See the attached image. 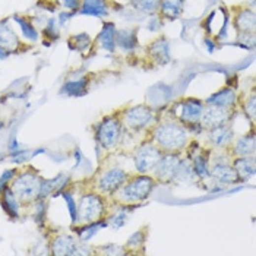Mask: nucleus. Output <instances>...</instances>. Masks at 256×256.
I'll return each mask as SVG.
<instances>
[{"label": "nucleus", "mask_w": 256, "mask_h": 256, "mask_svg": "<svg viewBox=\"0 0 256 256\" xmlns=\"http://www.w3.org/2000/svg\"><path fill=\"white\" fill-rule=\"evenodd\" d=\"M245 113L251 117V120L255 119V94H252L251 98L245 102Z\"/></svg>", "instance_id": "4c0bfd02"}, {"label": "nucleus", "mask_w": 256, "mask_h": 256, "mask_svg": "<svg viewBox=\"0 0 256 256\" xmlns=\"http://www.w3.org/2000/svg\"><path fill=\"white\" fill-rule=\"evenodd\" d=\"M227 120H228V110L208 104L202 110L201 126H204L206 129H212V128L220 126V125H224Z\"/></svg>", "instance_id": "9b49d317"}, {"label": "nucleus", "mask_w": 256, "mask_h": 256, "mask_svg": "<svg viewBox=\"0 0 256 256\" xmlns=\"http://www.w3.org/2000/svg\"><path fill=\"white\" fill-rule=\"evenodd\" d=\"M18 148H19V145H18L16 139H15V138H10V144H9V150H10V153L16 151Z\"/></svg>", "instance_id": "c03bdc74"}, {"label": "nucleus", "mask_w": 256, "mask_h": 256, "mask_svg": "<svg viewBox=\"0 0 256 256\" xmlns=\"http://www.w3.org/2000/svg\"><path fill=\"white\" fill-rule=\"evenodd\" d=\"M116 44L125 51L135 50L138 46L136 30H119L116 31Z\"/></svg>", "instance_id": "6ab92c4d"}, {"label": "nucleus", "mask_w": 256, "mask_h": 256, "mask_svg": "<svg viewBox=\"0 0 256 256\" xmlns=\"http://www.w3.org/2000/svg\"><path fill=\"white\" fill-rule=\"evenodd\" d=\"M15 173H16V171L12 168V170H6V171L0 176V192H3L4 188H7V183L13 179Z\"/></svg>", "instance_id": "e433bc0d"}, {"label": "nucleus", "mask_w": 256, "mask_h": 256, "mask_svg": "<svg viewBox=\"0 0 256 256\" xmlns=\"http://www.w3.org/2000/svg\"><path fill=\"white\" fill-rule=\"evenodd\" d=\"M41 183H43V179L40 176L32 174V173H25V174H21L15 180L12 191L19 201L30 202V201L40 198Z\"/></svg>", "instance_id": "7ed1b4c3"}, {"label": "nucleus", "mask_w": 256, "mask_h": 256, "mask_svg": "<svg viewBox=\"0 0 256 256\" xmlns=\"http://www.w3.org/2000/svg\"><path fill=\"white\" fill-rule=\"evenodd\" d=\"M234 154L237 157H251L255 154V135H254V132L251 135H245L236 141Z\"/></svg>", "instance_id": "393cba45"}, {"label": "nucleus", "mask_w": 256, "mask_h": 256, "mask_svg": "<svg viewBox=\"0 0 256 256\" xmlns=\"http://www.w3.org/2000/svg\"><path fill=\"white\" fill-rule=\"evenodd\" d=\"M63 4L70 10H76L81 6V0H63Z\"/></svg>", "instance_id": "a19ab883"}, {"label": "nucleus", "mask_w": 256, "mask_h": 256, "mask_svg": "<svg viewBox=\"0 0 256 256\" xmlns=\"http://www.w3.org/2000/svg\"><path fill=\"white\" fill-rule=\"evenodd\" d=\"M179 162H180V158L177 154L167 153L161 155L160 161L154 167V179H157L162 183L174 180V174L179 167Z\"/></svg>", "instance_id": "1a4fd4ad"}, {"label": "nucleus", "mask_w": 256, "mask_h": 256, "mask_svg": "<svg viewBox=\"0 0 256 256\" xmlns=\"http://www.w3.org/2000/svg\"><path fill=\"white\" fill-rule=\"evenodd\" d=\"M91 38L87 32H82V34H76L73 35L72 38H69V49L72 50H79V51H85L90 49L91 46Z\"/></svg>", "instance_id": "2f4dec72"}, {"label": "nucleus", "mask_w": 256, "mask_h": 256, "mask_svg": "<svg viewBox=\"0 0 256 256\" xmlns=\"http://www.w3.org/2000/svg\"><path fill=\"white\" fill-rule=\"evenodd\" d=\"M128 182V173L120 167L107 170L98 180V189L105 195L116 193Z\"/></svg>", "instance_id": "6e6552de"}, {"label": "nucleus", "mask_w": 256, "mask_h": 256, "mask_svg": "<svg viewBox=\"0 0 256 256\" xmlns=\"http://www.w3.org/2000/svg\"><path fill=\"white\" fill-rule=\"evenodd\" d=\"M53 255L63 256V255H88V251H82L79 249V246L76 245V242L73 240V237L70 236H59L54 239L53 245Z\"/></svg>", "instance_id": "f8f14e48"}, {"label": "nucleus", "mask_w": 256, "mask_h": 256, "mask_svg": "<svg viewBox=\"0 0 256 256\" xmlns=\"http://www.w3.org/2000/svg\"><path fill=\"white\" fill-rule=\"evenodd\" d=\"M1 208L12 218H18L19 217L18 198H16V195L13 193V191L10 188H4V191H3V195H1Z\"/></svg>", "instance_id": "4be33fe9"}, {"label": "nucleus", "mask_w": 256, "mask_h": 256, "mask_svg": "<svg viewBox=\"0 0 256 256\" xmlns=\"http://www.w3.org/2000/svg\"><path fill=\"white\" fill-rule=\"evenodd\" d=\"M125 1H132V0H125Z\"/></svg>", "instance_id": "de8ad7c7"}, {"label": "nucleus", "mask_w": 256, "mask_h": 256, "mask_svg": "<svg viewBox=\"0 0 256 256\" xmlns=\"http://www.w3.org/2000/svg\"><path fill=\"white\" fill-rule=\"evenodd\" d=\"M209 155L208 154H198L193 160V171L198 177H206L209 174Z\"/></svg>", "instance_id": "c756f323"}, {"label": "nucleus", "mask_w": 256, "mask_h": 256, "mask_svg": "<svg viewBox=\"0 0 256 256\" xmlns=\"http://www.w3.org/2000/svg\"><path fill=\"white\" fill-rule=\"evenodd\" d=\"M0 46L4 47L9 53L16 51V49L21 46L19 38L16 34L10 30V27L6 24V21L0 22Z\"/></svg>", "instance_id": "a211bd4d"}, {"label": "nucleus", "mask_w": 256, "mask_h": 256, "mask_svg": "<svg viewBox=\"0 0 256 256\" xmlns=\"http://www.w3.org/2000/svg\"><path fill=\"white\" fill-rule=\"evenodd\" d=\"M161 21L158 19V18H155L154 16L153 19L150 21V25H148V30H151V31H158L160 28H161V24H160Z\"/></svg>", "instance_id": "79ce46f5"}, {"label": "nucleus", "mask_w": 256, "mask_h": 256, "mask_svg": "<svg viewBox=\"0 0 256 256\" xmlns=\"http://www.w3.org/2000/svg\"><path fill=\"white\" fill-rule=\"evenodd\" d=\"M104 212V202L98 195L94 193H88L85 196L81 198V202L78 206V217L76 221L79 220L81 223L84 221V224L87 223H93L97 221Z\"/></svg>", "instance_id": "39448f33"}, {"label": "nucleus", "mask_w": 256, "mask_h": 256, "mask_svg": "<svg viewBox=\"0 0 256 256\" xmlns=\"http://www.w3.org/2000/svg\"><path fill=\"white\" fill-rule=\"evenodd\" d=\"M155 120L154 111L147 105H135L125 114V125L133 130H142Z\"/></svg>", "instance_id": "423d86ee"}, {"label": "nucleus", "mask_w": 256, "mask_h": 256, "mask_svg": "<svg viewBox=\"0 0 256 256\" xmlns=\"http://www.w3.org/2000/svg\"><path fill=\"white\" fill-rule=\"evenodd\" d=\"M236 101H237V94H236V91L231 90V88H224V90H221V91L212 94V96L206 100V104L228 110V108H231L233 105H236Z\"/></svg>", "instance_id": "2eb2a0df"}, {"label": "nucleus", "mask_w": 256, "mask_h": 256, "mask_svg": "<svg viewBox=\"0 0 256 256\" xmlns=\"http://www.w3.org/2000/svg\"><path fill=\"white\" fill-rule=\"evenodd\" d=\"M9 54H10L9 51L6 50L4 47H1V46H0V60H4V59L9 56Z\"/></svg>", "instance_id": "49530a36"}, {"label": "nucleus", "mask_w": 256, "mask_h": 256, "mask_svg": "<svg viewBox=\"0 0 256 256\" xmlns=\"http://www.w3.org/2000/svg\"><path fill=\"white\" fill-rule=\"evenodd\" d=\"M87 87L88 81L87 79H79V81H69L63 85L62 94L69 96V97H81L87 94Z\"/></svg>", "instance_id": "a878e982"}, {"label": "nucleus", "mask_w": 256, "mask_h": 256, "mask_svg": "<svg viewBox=\"0 0 256 256\" xmlns=\"http://www.w3.org/2000/svg\"><path fill=\"white\" fill-rule=\"evenodd\" d=\"M160 3L161 0H132L135 9L147 15H155L160 10Z\"/></svg>", "instance_id": "c85d7f7f"}, {"label": "nucleus", "mask_w": 256, "mask_h": 256, "mask_svg": "<svg viewBox=\"0 0 256 256\" xmlns=\"http://www.w3.org/2000/svg\"><path fill=\"white\" fill-rule=\"evenodd\" d=\"M122 136V123L116 117H105L97 128V141L104 150L114 147Z\"/></svg>", "instance_id": "20e7f679"}, {"label": "nucleus", "mask_w": 256, "mask_h": 256, "mask_svg": "<svg viewBox=\"0 0 256 256\" xmlns=\"http://www.w3.org/2000/svg\"><path fill=\"white\" fill-rule=\"evenodd\" d=\"M161 150L158 147H155L153 144H145L141 148L136 150L133 161H135V167L139 173H148L154 170V167L157 165V162L161 158Z\"/></svg>", "instance_id": "0eeeda50"}, {"label": "nucleus", "mask_w": 256, "mask_h": 256, "mask_svg": "<svg viewBox=\"0 0 256 256\" xmlns=\"http://www.w3.org/2000/svg\"><path fill=\"white\" fill-rule=\"evenodd\" d=\"M79 13H81V15L96 16V18L105 16V15L108 13V12H107L105 0H84Z\"/></svg>", "instance_id": "412c9836"}, {"label": "nucleus", "mask_w": 256, "mask_h": 256, "mask_svg": "<svg viewBox=\"0 0 256 256\" xmlns=\"http://www.w3.org/2000/svg\"><path fill=\"white\" fill-rule=\"evenodd\" d=\"M44 35L46 38H50L49 44L51 41H56L59 38V32H57V28H56V21L54 19H50L49 24H47V28L44 30Z\"/></svg>", "instance_id": "c9c22d12"}, {"label": "nucleus", "mask_w": 256, "mask_h": 256, "mask_svg": "<svg viewBox=\"0 0 256 256\" xmlns=\"http://www.w3.org/2000/svg\"><path fill=\"white\" fill-rule=\"evenodd\" d=\"M154 139L160 150H164L167 153H176L188 144V133L186 129L179 123L165 122L155 130Z\"/></svg>", "instance_id": "f257e3e1"}, {"label": "nucleus", "mask_w": 256, "mask_h": 256, "mask_svg": "<svg viewBox=\"0 0 256 256\" xmlns=\"http://www.w3.org/2000/svg\"><path fill=\"white\" fill-rule=\"evenodd\" d=\"M142 234H144L142 231H136V233L128 240V246H130V248H138V246H141L142 242H144V236H142Z\"/></svg>", "instance_id": "58836bf2"}, {"label": "nucleus", "mask_w": 256, "mask_h": 256, "mask_svg": "<svg viewBox=\"0 0 256 256\" xmlns=\"http://www.w3.org/2000/svg\"><path fill=\"white\" fill-rule=\"evenodd\" d=\"M176 107H179V119L189 125V126H193V125H199L201 122V116H202V110H204V104L199 101V100H195V98H188L185 101L179 102Z\"/></svg>", "instance_id": "9d476101"}, {"label": "nucleus", "mask_w": 256, "mask_h": 256, "mask_svg": "<svg viewBox=\"0 0 256 256\" xmlns=\"http://www.w3.org/2000/svg\"><path fill=\"white\" fill-rule=\"evenodd\" d=\"M211 176L220 185H233L239 182V176L233 165L225 162H217L211 168Z\"/></svg>", "instance_id": "ddd939ff"}, {"label": "nucleus", "mask_w": 256, "mask_h": 256, "mask_svg": "<svg viewBox=\"0 0 256 256\" xmlns=\"http://www.w3.org/2000/svg\"><path fill=\"white\" fill-rule=\"evenodd\" d=\"M205 44L208 46V51H209V53H212V51L215 50V44H214V41H211L209 38L205 40Z\"/></svg>", "instance_id": "a18cd8bd"}, {"label": "nucleus", "mask_w": 256, "mask_h": 256, "mask_svg": "<svg viewBox=\"0 0 256 256\" xmlns=\"http://www.w3.org/2000/svg\"><path fill=\"white\" fill-rule=\"evenodd\" d=\"M116 27L114 24L108 22V24H104L102 27L101 32L98 35V41L101 43L102 49L107 51H114V47H116Z\"/></svg>", "instance_id": "b1692460"}, {"label": "nucleus", "mask_w": 256, "mask_h": 256, "mask_svg": "<svg viewBox=\"0 0 256 256\" xmlns=\"http://www.w3.org/2000/svg\"><path fill=\"white\" fill-rule=\"evenodd\" d=\"M233 167H234V170H236V173L239 176V180H248V179L255 176L256 165L254 155L236 158L234 162H233Z\"/></svg>", "instance_id": "f3484780"}, {"label": "nucleus", "mask_w": 256, "mask_h": 256, "mask_svg": "<svg viewBox=\"0 0 256 256\" xmlns=\"http://www.w3.org/2000/svg\"><path fill=\"white\" fill-rule=\"evenodd\" d=\"M72 15H73L72 12H67V13L60 12V13H59V24H60V25H64V24H66V21L72 18Z\"/></svg>", "instance_id": "37998d69"}, {"label": "nucleus", "mask_w": 256, "mask_h": 256, "mask_svg": "<svg viewBox=\"0 0 256 256\" xmlns=\"http://www.w3.org/2000/svg\"><path fill=\"white\" fill-rule=\"evenodd\" d=\"M44 209H46V205L40 199V202L37 204V212H35V221H37L38 224H43V218H44V215H46Z\"/></svg>", "instance_id": "ea45409f"}, {"label": "nucleus", "mask_w": 256, "mask_h": 256, "mask_svg": "<svg viewBox=\"0 0 256 256\" xmlns=\"http://www.w3.org/2000/svg\"><path fill=\"white\" fill-rule=\"evenodd\" d=\"M195 176L193 167L189 161H180L179 167L176 170L174 174V180H180V182H191Z\"/></svg>", "instance_id": "473e14b6"}, {"label": "nucleus", "mask_w": 256, "mask_h": 256, "mask_svg": "<svg viewBox=\"0 0 256 256\" xmlns=\"http://www.w3.org/2000/svg\"><path fill=\"white\" fill-rule=\"evenodd\" d=\"M161 15L167 19H176L183 12V0H161L160 3Z\"/></svg>", "instance_id": "5701e85b"}, {"label": "nucleus", "mask_w": 256, "mask_h": 256, "mask_svg": "<svg viewBox=\"0 0 256 256\" xmlns=\"http://www.w3.org/2000/svg\"><path fill=\"white\" fill-rule=\"evenodd\" d=\"M150 54L160 64H167L170 62V49H168L167 40L164 37H160L158 40H155L150 46Z\"/></svg>", "instance_id": "aec40b11"}, {"label": "nucleus", "mask_w": 256, "mask_h": 256, "mask_svg": "<svg viewBox=\"0 0 256 256\" xmlns=\"http://www.w3.org/2000/svg\"><path fill=\"white\" fill-rule=\"evenodd\" d=\"M126 221H128V212L126 209H120L108 220V225H111L113 228H120L126 224Z\"/></svg>", "instance_id": "72a5a7b5"}, {"label": "nucleus", "mask_w": 256, "mask_h": 256, "mask_svg": "<svg viewBox=\"0 0 256 256\" xmlns=\"http://www.w3.org/2000/svg\"><path fill=\"white\" fill-rule=\"evenodd\" d=\"M236 28L242 32H252L255 30V13L252 10H243L236 18Z\"/></svg>", "instance_id": "bb28decb"}, {"label": "nucleus", "mask_w": 256, "mask_h": 256, "mask_svg": "<svg viewBox=\"0 0 256 256\" xmlns=\"http://www.w3.org/2000/svg\"><path fill=\"white\" fill-rule=\"evenodd\" d=\"M108 225V223L107 221H98V223H87L81 230H78V234H79V237L84 240V242H88L90 239H93L101 228L104 227H107Z\"/></svg>", "instance_id": "cd10ccee"}, {"label": "nucleus", "mask_w": 256, "mask_h": 256, "mask_svg": "<svg viewBox=\"0 0 256 256\" xmlns=\"http://www.w3.org/2000/svg\"><path fill=\"white\" fill-rule=\"evenodd\" d=\"M13 19L18 22V25H19V28H21V31H22L25 38H28L31 41H37L38 40V32H37L35 27L31 22H28L27 19H24V18H21L18 15H15Z\"/></svg>", "instance_id": "7c9ffc66"}, {"label": "nucleus", "mask_w": 256, "mask_h": 256, "mask_svg": "<svg viewBox=\"0 0 256 256\" xmlns=\"http://www.w3.org/2000/svg\"><path fill=\"white\" fill-rule=\"evenodd\" d=\"M233 136H234L233 129H231L230 126H227L225 123H224V125H220V126H217V128L209 129V141H211L215 147H218V148L227 147V145L231 142Z\"/></svg>", "instance_id": "dca6fc26"}, {"label": "nucleus", "mask_w": 256, "mask_h": 256, "mask_svg": "<svg viewBox=\"0 0 256 256\" xmlns=\"http://www.w3.org/2000/svg\"><path fill=\"white\" fill-rule=\"evenodd\" d=\"M66 204H67V209H69V214H70V221L72 223H76V217H78V206L73 201V196L70 193H62Z\"/></svg>", "instance_id": "f704fd0d"}, {"label": "nucleus", "mask_w": 256, "mask_h": 256, "mask_svg": "<svg viewBox=\"0 0 256 256\" xmlns=\"http://www.w3.org/2000/svg\"><path fill=\"white\" fill-rule=\"evenodd\" d=\"M155 188V179L150 176H136L125 183L117 192L119 199L125 204H135L145 201Z\"/></svg>", "instance_id": "f03ea898"}, {"label": "nucleus", "mask_w": 256, "mask_h": 256, "mask_svg": "<svg viewBox=\"0 0 256 256\" xmlns=\"http://www.w3.org/2000/svg\"><path fill=\"white\" fill-rule=\"evenodd\" d=\"M69 176L64 174H59L54 179H49V180H43L41 183V191H40V198L38 199H44L47 196H57L62 193V191L66 188V185L69 183Z\"/></svg>", "instance_id": "4468645a"}]
</instances>
